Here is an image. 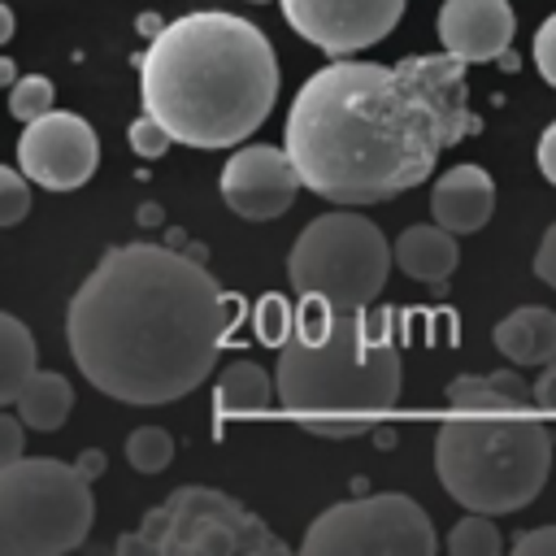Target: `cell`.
<instances>
[{
  "instance_id": "obj_3",
  "label": "cell",
  "mask_w": 556,
  "mask_h": 556,
  "mask_svg": "<svg viewBox=\"0 0 556 556\" xmlns=\"http://www.w3.org/2000/svg\"><path fill=\"white\" fill-rule=\"evenodd\" d=\"M278 56L256 22L200 9L152 35L139 61L143 113L187 148L248 139L278 100Z\"/></svg>"
},
{
  "instance_id": "obj_36",
  "label": "cell",
  "mask_w": 556,
  "mask_h": 556,
  "mask_svg": "<svg viewBox=\"0 0 556 556\" xmlns=\"http://www.w3.org/2000/svg\"><path fill=\"white\" fill-rule=\"evenodd\" d=\"M0 39H13V9H0Z\"/></svg>"
},
{
  "instance_id": "obj_9",
  "label": "cell",
  "mask_w": 556,
  "mask_h": 556,
  "mask_svg": "<svg viewBox=\"0 0 556 556\" xmlns=\"http://www.w3.org/2000/svg\"><path fill=\"white\" fill-rule=\"evenodd\" d=\"M439 547L426 508L408 495H361L326 508L300 539L304 556H430Z\"/></svg>"
},
{
  "instance_id": "obj_16",
  "label": "cell",
  "mask_w": 556,
  "mask_h": 556,
  "mask_svg": "<svg viewBox=\"0 0 556 556\" xmlns=\"http://www.w3.org/2000/svg\"><path fill=\"white\" fill-rule=\"evenodd\" d=\"M447 404L456 413H526L534 408V387L521 382L517 369H491V374H460L447 382Z\"/></svg>"
},
{
  "instance_id": "obj_2",
  "label": "cell",
  "mask_w": 556,
  "mask_h": 556,
  "mask_svg": "<svg viewBox=\"0 0 556 556\" xmlns=\"http://www.w3.org/2000/svg\"><path fill=\"white\" fill-rule=\"evenodd\" d=\"M282 148L313 195L361 208L426 182L447 130L400 65L343 56L300 83Z\"/></svg>"
},
{
  "instance_id": "obj_23",
  "label": "cell",
  "mask_w": 556,
  "mask_h": 556,
  "mask_svg": "<svg viewBox=\"0 0 556 556\" xmlns=\"http://www.w3.org/2000/svg\"><path fill=\"white\" fill-rule=\"evenodd\" d=\"M126 460H130V469H139V473H161V469L174 460V439H169L161 426H139V430H130V439H126Z\"/></svg>"
},
{
  "instance_id": "obj_21",
  "label": "cell",
  "mask_w": 556,
  "mask_h": 556,
  "mask_svg": "<svg viewBox=\"0 0 556 556\" xmlns=\"http://www.w3.org/2000/svg\"><path fill=\"white\" fill-rule=\"evenodd\" d=\"M35 352V334L13 313H0V404H13L26 378L39 369Z\"/></svg>"
},
{
  "instance_id": "obj_31",
  "label": "cell",
  "mask_w": 556,
  "mask_h": 556,
  "mask_svg": "<svg viewBox=\"0 0 556 556\" xmlns=\"http://www.w3.org/2000/svg\"><path fill=\"white\" fill-rule=\"evenodd\" d=\"M308 430H313V434H326V439H352V434H365V430H369V417H334V421L313 417Z\"/></svg>"
},
{
  "instance_id": "obj_13",
  "label": "cell",
  "mask_w": 556,
  "mask_h": 556,
  "mask_svg": "<svg viewBox=\"0 0 556 556\" xmlns=\"http://www.w3.org/2000/svg\"><path fill=\"white\" fill-rule=\"evenodd\" d=\"M439 39L469 65L500 61L513 43V4L508 0H443Z\"/></svg>"
},
{
  "instance_id": "obj_30",
  "label": "cell",
  "mask_w": 556,
  "mask_h": 556,
  "mask_svg": "<svg viewBox=\"0 0 556 556\" xmlns=\"http://www.w3.org/2000/svg\"><path fill=\"white\" fill-rule=\"evenodd\" d=\"M513 552L517 556H556V526H539V530H526L513 539Z\"/></svg>"
},
{
  "instance_id": "obj_18",
  "label": "cell",
  "mask_w": 556,
  "mask_h": 556,
  "mask_svg": "<svg viewBox=\"0 0 556 556\" xmlns=\"http://www.w3.org/2000/svg\"><path fill=\"white\" fill-rule=\"evenodd\" d=\"M460 261V248H456V235L447 226H408L400 239H395V265L417 278V282H430L439 287L443 278H452Z\"/></svg>"
},
{
  "instance_id": "obj_17",
  "label": "cell",
  "mask_w": 556,
  "mask_h": 556,
  "mask_svg": "<svg viewBox=\"0 0 556 556\" xmlns=\"http://www.w3.org/2000/svg\"><path fill=\"white\" fill-rule=\"evenodd\" d=\"M491 339L521 369L526 365H547L556 356V313L543 308V304H521L504 321H495Z\"/></svg>"
},
{
  "instance_id": "obj_11",
  "label": "cell",
  "mask_w": 556,
  "mask_h": 556,
  "mask_svg": "<svg viewBox=\"0 0 556 556\" xmlns=\"http://www.w3.org/2000/svg\"><path fill=\"white\" fill-rule=\"evenodd\" d=\"M287 26L330 56H352L382 35L404 13V0H278Z\"/></svg>"
},
{
  "instance_id": "obj_4",
  "label": "cell",
  "mask_w": 556,
  "mask_h": 556,
  "mask_svg": "<svg viewBox=\"0 0 556 556\" xmlns=\"http://www.w3.org/2000/svg\"><path fill=\"white\" fill-rule=\"evenodd\" d=\"M278 404L308 417H369L400 400V352L365 317L304 300L278 352Z\"/></svg>"
},
{
  "instance_id": "obj_37",
  "label": "cell",
  "mask_w": 556,
  "mask_h": 556,
  "mask_svg": "<svg viewBox=\"0 0 556 556\" xmlns=\"http://www.w3.org/2000/svg\"><path fill=\"white\" fill-rule=\"evenodd\" d=\"M0 83H9V87L17 83V65H13L9 56H0Z\"/></svg>"
},
{
  "instance_id": "obj_5",
  "label": "cell",
  "mask_w": 556,
  "mask_h": 556,
  "mask_svg": "<svg viewBox=\"0 0 556 556\" xmlns=\"http://www.w3.org/2000/svg\"><path fill=\"white\" fill-rule=\"evenodd\" d=\"M434 473L469 513H517L552 473V434L521 417H456L434 434Z\"/></svg>"
},
{
  "instance_id": "obj_8",
  "label": "cell",
  "mask_w": 556,
  "mask_h": 556,
  "mask_svg": "<svg viewBox=\"0 0 556 556\" xmlns=\"http://www.w3.org/2000/svg\"><path fill=\"white\" fill-rule=\"evenodd\" d=\"M117 556H282L287 543L235 495L213 486H178L139 530L113 543Z\"/></svg>"
},
{
  "instance_id": "obj_25",
  "label": "cell",
  "mask_w": 556,
  "mask_h": 556,
  "mask_svg": "<svg viewBox=\"0 0 556 556\" xmlns=\"http://www.w3.org/2000/svg\"><path fill=\"white\" fill-rule=\"evenodd\" d=\"M30 208V187H26V174L22 165H4L0 169V226H17Z\"/></svg>"
},
{
  "instance_id": "obj_28",
  "label": "cell",
  "mask_w": 556,
  "mask_h": 556,
  "mask_svg": "<svg viewBox=\"0 0 556 556\" xmlns=\"http://www.w3.org/2000/svg\"><path fill=\"white\" fill-rule=\"evenodd\" d=\"M534 65H539L543 83L556 87V13L543 17V26H539V35H534Z\"/></svg>"
},
{
  "instance_id": "obj_26",
  "label": "cell",
  "mask_w": 556,
  "mask_h": 556,
  "mask_svg": "<svg viewBox=\"0 0 556 556\" xmlns=\"http://www.w3.org/2000/svg\"><path fill=\"white\" fill-rule=\"evenodd\" d=\"M291 330H295V313L287 308V300L282 295H265L261 300V313H256V334L269 348H282L291 339Z\"/></svg>"
},
{
  "instance_id": "obj_20",
  "label": "cell",
  "mask_w": 556,
  "mask_h": 556,
  "mask_svg": "<svg viewBox=\"0 0 556 556\" xmlns=\"http://www.w3.org/2000/svg\"><path fill=\"white\" fill-rule=\"evenodd\" d=\"M9 408H17L26 430H56L74 408V387L56 369H35Z\"/></svg>"
},
{
  "instance_id": "obj_6",
  "label": "cell",
  "mask_w": 556,
  "mask_h": 556,
  "mask_svg": "<svg viewBox=\"0 0 556 556\" xmlns=\"http://www.w3.org/2000/svg\"><path fill=\"white\" fill-rule=\"evenodd\" d=\"M91 478L52 456L0 465V556H61L91 530Z\"/></svg>"
},
{
  "instance_id": "obj_7",
  "label": "cell",
  "mask_w": 556,
  "mask_h": 556,
  "mask_svg": "<svg viewBox=\"0 0 556 556\" xmlns=\"http://www.w3.org/2000/svg\"><path fill=\"white\" fill-rule=\"evenodd\" d=\"M391 243L382 239V230L365 217L352 213L348 204L334 213L313 217L287 256V278L295 287L300 300H326L339 313H356L369 308L391 274Z\"/></svg>"
},
{
  "instance_id": "obj_38",
  "label": "cell",
  "mask_w": 556,
  "mask_h": 556,
  "mask_svg": "<svg viewBox=\"0 0 556 556\" xmlns=\"http://www.w3.org/2000/svg\"><path fill=\"white\" fill-rule=\"evenodd\" d=\"M252 4H265V0H252Z\"/></svg>"
},
{
  "instance_id": "obj_14",
  "label": "cell",
  "mask_w": 556,
  "mask_h": 556,
  "mask_svg": "<svg viewBox=\"0 0 556 556\" xmlns=\"http://www.w3.org/2000/svg\"><path fill=\"white\" fill-rule=\"evenodd\" d=\"M465 65L456 52H434V56H404L400 70L421 87V96L434 104V113L443 117L447 143H460L465 135H478V117L469 109V83H465Z\"/></svg>"
},
{
  "instance_id": "obj_29",
  "label": "cell",
  "mask_w": 556,
  "mask_h": 556,
  "mask_svg": "<svg viewBox=\"0 0 556 556\" xmlns=\"http://www.w3.org/2000/svg\"><path fill=\"white\" fill-rule=\"evenodd\" d=\"M22 430H26V421L17 417V408L0 413V465L22 460Z\"/></svg>"
},
{
  "instance_id": "obj_15",
  "label": "cell",
  "mask_w": 556,
  "mask_h": 556,
  "mask_svg": "<svg viewBox=\"0 0 556 556\" xmlns=\"http://www.w3.org/2000/svg\"><path fill=\"white\" fill-rule=\"evenodd\" d=\"M430 213L439 226H447L452 235H473L491 222L495 213V182L482 165H452L447 174H439L434 191H430Z\"/></svg>"
},
{
  "instance_id": "obj_19",
  "label": "cell",
  "mask_w": 556,
  "mask_h": 556,
  "mask_svg": "<svg viewBox=\"0 0 556 556\" xmlns=\"http://www.w3.org/2000/svg\"><path fill=\"white\" fill-rule=\"evenodd\" d=\"M274 378L256 365V361H235L222 369L217 387H213V413L217 421L226 417H248V413H265L274 400Z\"/></svg>"
},
{
  "instance_id": "obj_12",
  "label": "cell",
  "mask_w": 556,
  "mask_h": 556,
  "mask_svg": "<svg viewBox=\"0 0 556 556\" xmlns=\"http://www.w3.org/2000/svg\"><path fill=\"white\" fill-rule=\"evenodd\" d=\"M300 187H304V178H300L291 152L274 148V143H248V148L230 152V161L222 165V200L230 213H239L248 222L282 217L295 204Z\"/></svg>"
},
{
  "instance_id": "obj_10",
  "label": "cell",
  "mask_w": 556,
  "mask_h": 556,
  "mask_svg": "<svg viewBox=\"0 0 556 556\" xmlns=\"http://www.w3.org/2000/svg\"><path fill=\"white\" fill-rule=\"evenodd\" d=\"M100 161V143L96 130L78 117V113H43L35 122L22 126L17 139V165L30 182L48 187V191H74L96 174Z\"/></svg>"
},
{
  "instance_id": "obj_27",
  "label": "cell",
  "mask_w": 556,
  "mask_h": 556,
  "mask_svg": "<svg viewBox=\"0 0 556 556\" xmlns=\"http://www.w3.org/2000/svg\"><path fill=\"white\" fill-rule=\"evenodd\" d=\"M126 139H130V148H135L139 156H148V161L165 156V148H169V143H178V139L169 135V126H165V122H156L152 113L135 117V122H130V130H126Z\"/></svg>"
},
{
  "instance_id": "obj_22",
  "label": "cell",
  "mask_w": 556,
  "mask_h": 556,
  "mask_svg": "<svg viewBox=\"0 0 556 556\" xmlns=\"http://www.w3.org/2000/svg\"><path fill=\"white\" fill-rule=\"evenodd\" d=\"M447 552L452 556H500L504 552V539L491 521V513H469L452 526L447 534Z\"/></svg>"
},
{
  "instance_id": "obj_1",
  "label": "cell",
  "mask_w": 556,
  "mask_h": 556,
  "mask_svg": "<svg viewBox=\"0 0 556 556\" xmlns=\"http://www.w3.org/2000/svg\"><path fill=\"white\" fill-rule=\"evenodd\" d=\"M230 295L195 252L117 243L65 308V339L83 378L122 404L191 395L230 334Z\"/></svg>"
},
{
  "instance_id": "obj_32",
  "label": "cell",
  "mask_w": 556,
  "mask_h": 556,
  "mask_svg": "<svg viewBox=\"0 0 556 556\" xmlns=\"http://www.w3.org/2000/svg\"><path fill=\"white\" fill-rule=\"evenodd\" d=\"M534 274L556 291V222L543 230V239H539V252H534Z\"/></svg>"
},
{
  "instance_id": "obj_35",
  "label": "cell",
  "mask_w": 556,
  "mask_h": 556,
  "mask_svg": "<svg viewBox=\"0 0 556 556\" xmlns=\"http://www.w3.org/2000/svg\"><path fill=\"white\" fill-rule=\"evenodd\" d=\"M78 469H83V473L96 482V478L104 473V452H100V447H87V452L78 456Z\"/></svg>"
},
{
  "instance_id": "obj_24",
  "label": "cell",
  "mask_w": 556,
  "mask_h": 556,
  "mask_svg": "<svg viewBox=\"0 0 556 556\" xmlns=\"http://www.w3.org/2000/svg\"><path fill=\"white\" fill-rule=\"evenodd\" d=\"M52 100H56V87H52V78H43V74H26V78H17L13 87H9V113L26 126V122H35V117H43V113H52Z\"/></svg>"
},
{
  "instance_id": "obj_34",
  "label": "cell",
  "mask_w": 556,
  "mask_h": 556,
  "mask_svg": "<svg viewBox=\"0 0 556 556\" xmlns=\"http://www.w3.org/2000/svg\"><path fill=\"white\" fill-rule=\"evenodd\" d=\"M539 169H543V178L556 187V122L539 135Z\"/></svg>"
},
{
  "instance_id": "obj_33",
  "label": "cell",
  "mask_w": 556,
  "mask_h": 556,
  "mask_svg": "<svg viewBox=\"0 0 556 556\" xmlns=\"http://www.w3.org/2000/svg\"><path fill=\"white\" fill-rule=\"evenodd\" d=\"M534 400H539V408H547V413H556V356L543 365V374L534 378Z\"/></svg>"
}]
</instances>
